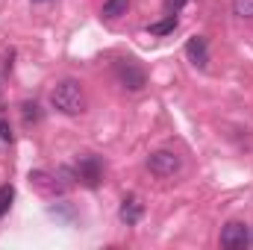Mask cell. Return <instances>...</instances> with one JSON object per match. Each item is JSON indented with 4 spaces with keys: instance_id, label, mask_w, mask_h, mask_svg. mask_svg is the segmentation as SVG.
I'll return each instance as SVG.
<instances>
[{
    "instance_id": "cell-12",
    "label": "cell",
    "mask_w": 253,
    "mask_h": 250,
    "mask_svg": "<svg viewBox=\"0 0 253 250\" xmlns=\"http://www.w3.org/2000/svg\"><path fill=\"white\" fill-rule=\"evenodd\" d=\"M233 12L239 18H253V0H233Z\"/></svg>"
},
{
    "instance_id": "cell-15",
    "label": "cell",
    "mask_w": 253,
    "mask_h": 250,
    "mask_svg": "<svg viewBox=\"0 0 253 250\" xmlns=\"http://www.w3.org/2000/svg\"><path fill=\"white\" fill-rule=\"evenodd\" d=\"M251 245H253V236H251Z\"/></svg>"
},
{
    "instance_id": "cell-8",
    "label": "cell",
    "mask_w": 253,
    "mask_h": 250,
    "mask_svg": "<svg viewBox=\"0 0 253 250\" xmlns=\"http://www.w3.org/2000/svg\"><path fill=\"white\" fill-rule=\"evenodd\" d=\"M30 183L39 188V191H47V194L62 191V186H56V177H53V174H44V171H33V174H30Z\"/></svg>"
},
{
    "instance_id": "cell-1",
    "label": "cell",
    "mask_w": 253,
    "mask_h": 250,
    "mask_svg": "<svg viewBox=\"0 0 253 250\" xmlns=\"http://www.w3.org/2000/svg\"><path fill=\"white\" fill-rule=\"evenodd\" d=\"M50 103L53 109H59L62 115H80L85 112V91H83V83L77 80H62L53 85L50 91Z\"/></svg>"
},
{
    "instance_id": "cell-6",
    "label": "cell",
    "mask_w": 253,
    "mask_h": 250,
    "mask_svg": "<svg viewBox=\"0 0 253 250\" xmlns=\"http://www.w3.org/2000/svg\"><path fill=\"white\" fill-rule=\"evenodd\" d=\"M141 215H144V203H141L135 194L124 197V203H121V209H118V218H121V224L132 227V224H138V221H141Z\"/></svg>"
},
{
    "instance_id": "cell-9",
    "label": "cell",
    "mask_w": 253,
    "mask_h": 250,
    "mask_svg": "<svg viewBox=\"0 0 253 250\" xmlns=\"http://www.w3.org/2000/svg\"><path fill=\"white\" fill-rule=\"evenodd\" d=\"M126 9H129V0H106L103 3V18L115 21V18L126 15Z\"/></svg>"
},
{
    "instance_id": "cell-2",
    "label": "cell",
    "mask_w": 253,
    "mask_h": 250,
    "mask_svg": "<svg viewBox=\"0 0 253 250\" xmlns=\"http://www.w3.org/2000/svg\"><path fill=\"white\" fill-rule=\"evenodd\" d=\"M115 77H118V83H121L124 88H129V91H141L144 83H147L144 71L132 62V59H118V62H115Z\"/></svg>"
},
{
    "instance_id": "cell-3",
    "label": "cell",
    "mask_w": 253,
    "mask_h": 250,
    "mask_svg": "<svg viewBox=\"0 0 253 250\" xmlns=\"http://www.w3.org/2000/svg\"><path fill=\"white\" fill-rule=\"evenodd\" d=\"M180 156L174 153V150H156V153H150V159H147V168H150V174H156V177H174L177 171H180Z\"/></svg>"
},
{
    "instance_id": "cell-5",
    "label": "cell",
    "mask_w": 253,
    "mask_h": 250,
    "mask_svg": "<svg viewBox=\"0 0 253 250\" xmlns=\"http://www.w3.org/2000/svg\"><path fill=\"white\" fill-rule=\"evenodd\" d=\"M77 180L88 188L100 186V180H103V165H100V159H97V156H83V159L77 162Z\"/></svg>"
},
{
    "instance_id": "cell-4",
    "label": "cell",
    "mask_w": 253,
    "mask_h": 250,
    "mask_svg": "<svg viewBox=\"0 0 253 250\" xmlns=\"http://www.w3.org/2000/svg\"><path fill=\"white\" fill-rule=\"evenodd\" d=\"M251 245V227L242 224V221H230L224 230H221V248L227 250H245Z\"/></svg>"
},
{
    "instance_id": "cell-14",
    "label": "cell",
    "mask_w": 253,
    "mask_h": 250,
    "mask_svg": "<svg viewBox=\"0 0 253 250\" xmlns=\"http://www.w3.org/2000/svg\"><path fill=\"white\" fill-rule=\"evenodd\" d=\"M183 3H186V0H168V9H171V15H174L177 9H183Z\"/></svg>"
},
{
    "instance_id": "cell-11",
    "label": "cell",
    "mask_w": 253,
    "mask_h": 250,
    "mask_svg": "<svg viewBox=\"0 0 253 250\" xmlns=\"http://www.w3.org/2000/svg\"><path fill=\"white\" fill-rule=\"evenodd\" d=\"M12 197H15V188H12V186H3V188H0V218L9 212V206H12Z\"/></svg>"
},
{
    "instance_id": "cell-13",
    "label": "cell",
    "mask_w": 253,
    "mask_h": 250,
    "mask_svg": "<svg viewBox=\"0 0 253 250\" xmlns=\"http://www.w3.org/2000/svg\"><path fill=\"white\" fill-rule=\"evenodd\" d=\"M24 121H39V106L36 103H24Z\"/></svg>"
},
{
    "instance_id": "cell-10",
    "label": "cell",
    "mask_w": 253,
    "mask_h": 250,
    "mask_svg": "<svg viewBox=\"0 0 253 250\" xmlns=\"http://www.w3.org/2000/svg\"><path fill=\"white\" fill-rule=\"evenodd\" d=\"M177 30V18L174 15H168L165 21H159V24H150V33L153 36H168V33H174Z\"/></svg>"
},
{
    "instance_id": "cell-7",
    "label": "cell",
    "mask_w": 253,
    "mask_h": 250,
    "mask_svg": "<svg viewBox=\"0 0 253 250\" xmlns=\"http://www.w3.org/2000/svg\"><path fill=\"white\" fill-rule=\"evenodd\" d=\"M186 56H189V62L197 65V68H206V65H209V44H206L203 36L189 39V44H186Z\"/></svg>"
}]
</instances>
